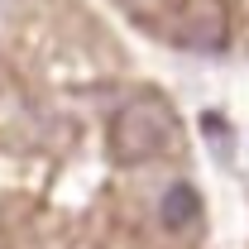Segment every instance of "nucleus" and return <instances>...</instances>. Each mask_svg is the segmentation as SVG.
<instances>
[{
  "mask_svg": "<svg viewBox=\"0 0 249 249\" xmlns=\"http://www.w3.org/2000/svg\"><path fill=\"white\" fill-rule=\"evenodd\" d=\"M115 139H120V154L129 158H144L158 149V120L144 115V110H124L120 124H115Z\"/></svg>",
  "mask_w": 249,
  "mask_h": 249,
  "instance_id": "obj_1",
  "label": "nucleus"
},
{
  "mask_svg": "<svg viewBox=\"0 0 249 249\" xmlns=\"http://www.w3.org/2000/svg\"><path fill=\"white\" fill-rule=\"evenodd\" d=\"M192 216H196V196H192L187 187H173V192L163 196V220H168V225H187Z\"/></svg>",
  "mask_w": 249,
  "mask_h": 249,
  "instance_id": "obj_2",
  "label": "nucleus"
}]
</instances>
